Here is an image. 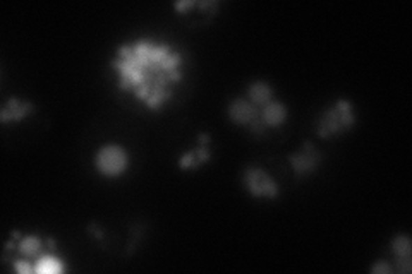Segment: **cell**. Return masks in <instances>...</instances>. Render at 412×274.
Returning <instances> with one entry per match:
<instances>
[{
    "instance_id": "obj_1",
    "label": "cell",
    "mask_w": 412,
    "mask_h": 274,
    "mask_svg": "<svg viewBox=\"0 0 412 274\" xmlns=\"http://www.w3.org/2000/svg\"><path fill=\"white\" fill-rule=\"evenodd\" d=\"M110 65L117 74L119 90L132 92L148 110L158 112L183 81L184 55L170 43L137 38L119 45Z\"/></svg>"
},
{
    "instance_id": "obj_2",
    "label": "cell",
    "mask_w": 412,
    "mask_h": 274,
    "mask_svg": "<svg viewBox=\"0 0 412 274\" xmlns=\"http://www.w3.org/2000/svg\"><path fill=\"white\" fill-rule=\"evenodd\" d=\"M356 125V115H354V106L351 102L340 98L337 99V103L330 108H326L321 113V117L316 122V132L318 136L326 139V137H332L337 134H342V132L351 131Z\"/></svg>"
},
{
    "instance_id": "obj_3",
    "label": "cell",
    "mask_w": 412,
    "mask_h": 274,
    "mask_svg": "<svg viewBox=\"0 0 412 274\" xmlns=\"http://www.w3.org/2000/svg\"><path fill=\"white\" fill-rule=\"evenodd\" d=\"M229 117L234 124L246 125L252 134L263 136L266 132V125L261 118V106L252 105L244 98H236L229 105Z\"/></svg>"
},
{
    "instance_id": "obj_4",
    "label": "cell",
    "mask_w": 412,
    "mask_h": 274,
    "mask_svg": "<svg viewBox=\"0 0 412 274\" xmlns=\"http://www.w3.org/2000/svg\"><path fill=\"white\" fill-rule=\"evenodd\" d=\"M243 182L252 198L277 199L280 194V187L275 182L273 177L259 166H247L244 170Z\"/></svg>"
},
{
    "instance_id": "obj_5",
    "label": "cell",
    "mask_w": 412,
    "mask_h": 274,
    "mask_svg": "<svg viewBox=\"0 0 412 274\" xmlns=\"http://www.w3.org/2000/svg\"><path fill=\"white\" fill-rule=\"evenodd\" d=\"M95 165L98 172L105 177H119L128 170L129 154L124 147L117 144L100 147L95 156Z\"/></svg>"
},
{
    "instance_id": "obj_6",
    "label": "cell",
    "mask_w": 412,
    "mask_h": 274,
    "mask_svg": "<svg viewBox=\"0 0 412 274\" xmlns=\"http://www.w3.org/2000/svg\"><path fill=\"white\" fill-rule=\"evenodd\" d=\"M321 160L323 154L318 151V147L314 146L311 140H306L296 153H292L291 156H289V163H291L292 170H294V173L298 177L313 173L314 170L320 166Z\"/></svg>"
},
{
    "instance_id": "obj_7",
    "label": "cell",
    "mask_w": 412,
    "mask_h": 274,
    "mask_svg": "<svg viewBox=\"0 0 412 274\" xmlns=\"http://www.w3.org/2000/svg\"><path fill=\"white\" fill-rule=\"evenodd\" d=\"M33 110H35L33 103L21 102L17 98H9L6 105L2 106V110H0V120L3 124H7V122H20L28 115H31Z\"/></svg>"
},
{
    "instance_id": "obj_8",
    "label": "cell",
    "mask_w": 412,
    "mask_h": 274,
    "mask_svg": "<svg viewBox=\"0 0 412 274\" xmlns=\"http://www.w3.org/2000/svg\"><path fill=\"white\" fill-rule=\"evenodd\" d=\"M392 252L395 257L397 269L399 273H411L412 262H411V240L407 235H397L392 240Z\"/></svg>"
},
{
    "instance_id": "obj_9",
    "label": "cell",
    "mask_w": 412,
    "mask_h": 274,
    "mask_svg": "<svg viewBox=\"0 0 412 274\" xmlns=\"http://www.w3.org/2000/svg\"><path fill=\"white\" fill-rule=\"evenodd\" d=\"M287 117V108L280 102H270L265 106H261V118L265 122L266 129L268 127H280L282 122Z\"/></svg>"
},
{
    "instance_id": "obj_10",
    "label": "cell",
    "mask_w": 412,
    "mask_h": 274,
    "mask_svg": "<svg viewBox=\"0 0 412 274\" xmlns=\"http://www.w3.org/2000/svg\"><path fill=\"white\" fill-rule=\"evenodd\" d=\"M247 96H250V102L256 106H265L266 103L272 102L273 98V90L268 83H263V81H254L250 88H247Z\"/></svg>"
},
{
    "instance_id": "obj_11",
    "label": "cell",
    "mask_w": 412,
    "mask_h": 274,
    "mask_svg": "<svg viewBox=\"0 0 412 274\" xmlns=\"http://www.w3.org/2000/svg\"><path fill=\"white\" fill-rule=\"evenodd\" d=\"M35 271L42 274H57L64 271V264H62L61 259L54 257V255H42L36 261Z\"/></svg>"
},
{
    "instance_id": "obj_12",
    "label": "cell",
    "mask_w": 412,
    "mask_h": 274,
    "mask_svg": "<svg viewBox=\"0 0 412 274\" xmlns=\"http://www.w3.org/2000/svg\"><path fill=\"white\" fill-rule=\"evenodd\" d=\"M42 249H43V242L36 235L24 236V239L20 242V247H17L20 254H23L24 257L28 259L38 257Z\"/></svg>"
},
{
    "instance_id": "obj_13",
    "label": "cell",
    "mask_w": 412,
    "mask_h": 274,
    "mask_svg": "<svg viewBox=\"0 0 412 274\" xmlns=\"http://www.w3.org/2000/svg\"><path fill=\"white\" fill-rule=\"evenodd\" d=\"M199 163L198 158H196V151H188L183 158L179 160V168L181 170H191V168H198Z\"/></svg>"
},
{
    "instance_id": "obj_14",
    "label": "cell",
    "mask_w": 412,
    "mask_h": 274,
    "mask_svg": "<svg viewBox=\"0 0 412 274\" xmlns=\"http://www.w3.org/2000/svg\"><path fill=\"white\" fill-rule=\"evenodd\" d=\"M14 269L21 274H29L31 271H35V268L28 264V261H16L14 262Z\"/></svg>"
},
{
    "instance_id": "obj_15",
    "label": "cell",
    "mask_w": 412,
    "mask_h": 274,
    "mask_svg": "<svg viewBox=\"0 0 412 274\" xmlns=\"http://www.w3.org/2000/svg\"><path fill=\"white\" fill-rule=\"evenodd\" d=\"M392 271H393V269L390 268V266L385 261L376 262V264H374L373 268H371V273H387V274H390Z\"/></svg>"
}]
</instances>
